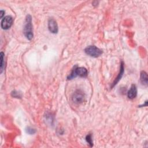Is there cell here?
Wrapping results in <instances>:
<instances>
[{"mask_svg": "<svg viewBox=\"0 0 148 148\" xmlns=\"http://www.w3.org/2000/svg\"><path fill=\"white\" fill-rule=\"evenodd\" d=\"M85 95L84 92L80 90H76L72 95V101L77 104L82 103L84 100Z\"/></svg>", "mask_w": 148, "mask_h": 148, "instance_id": "4", "label": "cell"}, {"mask_svg": "<svg viewBox=\"0 0 148 148\" xmlns=\"http://www.w3.org/2000/svg\"><path fill=\"white\" fill-rule=\"evenodd\" d=\"M48 29L52 34H57L58 31L57 21L54 18H49L48 20Z\"/></svg>", "mask_w": 148, "mask_h": 148, "instance_id": "6", "label": "cell"}, {"mask_svg": "<svg viewBox=\"0 0 148 148\" xmlns=\"http://www.w3.org/2000/svg\"><path fill=\"white\" fill-rule=\"evenodd\" d=\"M23 33L25 37L29 40H31L34 37L32 17L30 14H27L25 17L23 28Z\"/></svg>", "mask_w": 148, "mask_h": 148, "instance_id": "1", "label": "cell"}, {"mask_svg": "<svg viewBox=\"0 0 148 148\" xmlns=\"http://www.w3.org/2000/svg\"><path fill=\"white\" fill-rule=\"evenodd\" d=\"M25 131L27 134H28L29 135H33L36 132V130L31 127H27L25 128Z\"/></svg>", "mask_w": 148, "mask_h": 148, "instance_id": "13", "label": "cell"}, {"mask_svg": "<svg viewBox=\"0 0 148 148\" xmlns=\"http://www.w3.org/2000/svg\"><path fill=\"white\" fill-rule=\"evenodd\" d=\"M140 81L143 85L147 86V75L145 71H142L140 72Z\"/></svg>", "mask_w": 148, "mask_h": 148, "instance_id": "9", "label": "cell"}, {"mask_svg": "<svg viewBox=\"0 0 148 148\" xmlns=\"http://www.w3.org/2000/svg\"><path fill=\"white\" fill-rule=\"evenodd\" d=\"M13 23V18L10 16H6L4 17L1 21V28L3 29H9Z\"/></svg>", "mask_w": 148, "mask_h": 148, "instance_id": "5", "label": "cell"}, {"mask_svg": "<svg viewBox=\"0 0 148 148\" xmlns=\"http://www.w3.org/2000/svg\"><path fill=\"white\" fill-rule=\"evenodd\" d=\"M85 53L92 57L97 58L102 54V50L94 45H90L86 47L84 49Z\"/></svg>", "mask_w": 148, "mask_h": 148, "instance_id": "3", "label": "cell"}, {"mask_svg": "<svg viewBox=\"0 0 148 148\" xmlns=\"http://www.w3.org/2000/svg\"><path fill=\"white\" fill-rule=\"evenodd\" d=\"M0 13H1L0 17H1V18H2V17H3V16L4 13H5V11H3V10H1V12H0Z\"/></svg>", "mask_w": 148, "mask_h": 148, "instance_id": "14", "label": "cell"}, {"mask_svg": "<svg viewBox=\"0 0 148 148\" xmlns=\"http://www.w3.org/2000/svg\"><path fill=\"white\" fill-rule=\"evenodd\" d=\"M86 140L90 147H92L93 146V141H92L91 134H88L86 137Z\"/></svg>", "mask_w": 148, "mask_h": 148, "instance_id": "11", "label": "cell"}, {"mask_svg": "<svg viewBox=\"0 0 148 148\" xmlns=\"http://www.w3.org/2000/svg\"><path fill=\"white\" fill-rule=\"evenodd\" d=\"M124 62L123 61H121L120 63V71H119V73L117 75V76L116 77V78L114 79V80L113 81V82L112 83V84L111 86V88H112L115 85H116L117 84V83L119 82V80L121 79L123 73H124Z\"/></svg>", "mask_w": 148, "mask_h": 148, "instance_id": "7", "label": "cell"}, {"mask_svg": "<svg viewBox=\"0 0 148 148\" xmlns=\"http://www.w3.org/2000/svg\"><path fill=\"white\" fill-rule=\"evenodd\" d=\"M137 95V88L135 84H132L127 92V97L129 99H132Z\"/></svg>", "mask_w": 148, "mask_h": 148, "instance_id": "8", "label": "cell"}, {"mask_svg": "<svg viewBox=\"0 0 148 148\" xmlns=\"http://www.w3.org/2000/svg\"><path fill=\"white\" fill-rule=\"evenodd\" d=\"M87 75L88 71L86 68L77 66V65H76L73 67L71 73L67 77V79L68 80H71L77 76L85 77L87 76Z\"/></svg>", "mask_w": 148, "mask_h": 148, "instance_id": "2", "label": "cell"}, {"mask_svg": "<svg viewBox=\"0 0 148 148\" xmlns=\"http://www.w3.org/2000/svg\"><path fill=\"white\" fill-rule=\"evenodd\" d=\"M11 95L13 97L16 98H21L22 97V94H21V92H20L16 90H14V91H12Z\"/></svg>", "mask_w": 148, "mask_h": 148, "instance_id": "12", "label": "cell"}, {"mask_svg": "<svg viewBox=\"0 0 148 148\" xmlns=\"http://www.w3.org/2000/svg\"><path fill=\"white\" fill-rule=\"evenodd\" d=\"M0 61H1V62H0V69H1V71H0V73H2L3 71V69L5 68V62H4V54L3 52H1L0 53Z\"/></svg>", "mask_w": 148, "mask_h": 148, "instance_id": "10", "label": "cell"}]
</instances>
